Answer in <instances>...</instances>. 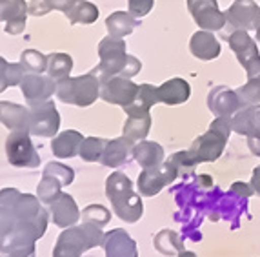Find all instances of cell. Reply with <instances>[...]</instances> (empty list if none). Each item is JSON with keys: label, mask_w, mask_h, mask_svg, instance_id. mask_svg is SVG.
<instances>
[{"label": "cell", "mask_w": 260, "mask_h": 257, "mask_svg": "<svg viewBox=\"0 0 260 257\" xmlns=\"http://www.w3.org/2000/svg\"><path fill=\"white\" fill-rule=\"evenodd\" d=\"M233 131V122L231 117H215V121L209 124V130L197 137L189 150L186 152H177L171 155V161L177 164L180 175L193 174V168L202 162H215L225 150V142Z\"/></svg>", "instance_id": "6da1fadb"}, {"label": "cell", "mask_w": 260, "mask_h": 257, "mask_svg": "<svg viewBox=\"0 0 260 257\" xmlns=\"http://www.w3.org/2000/svg\"><path fill=\"white\" fill-rule=\"evenodd\" d=\"M99 57L100 64L93 70V73L99 79H106V77L131 79L142 70V62L126 53V42L120 37L108 35L106 39L100 40Z\"/></svg>", "instance_id": "7a4b0ae2"}, {"label": "cell", "mask_w": 260, "mask_h": 257, "mask_svg": "<svg viewBox=\"0 0 260 257\" xmlns=\"http://www.w3.org/2000/svg\"><path fill=\"white\" fill-rule=\"evenodd\" d=\"M106 195L111 201L113 212L126 222H137L144 214L142 199L135 192L133 183L126 174L113 172L106 181Z\"/></svg>", "instance_id": "3957f363"}, {"label": "cell", "mask_w": 260, "mask_h": 257, "mask_svg": "<svg viewBox=\"0 0 260 257\" xmlns=\"http://www.w3.org/2000/svg\"><path fill=\"white\" fill-rule=\"evenodd\" d=\"M104 239L106 234L102 232V228L91 222H82L80 226H70L62 232L56 241L53 257H80L87 250L102 246Z\"/></svg>", "instance_id": "277c9868"}, {"label": "cell", "mask_w": 260, "mask_h": 257, "mask_svg": "<svg viewBox=\"0 0 260 257\" xmlns=\"http://www.w3.org/2000/svg\"><path fill=\"white\" fill-rule=\"evenodd\" d=\"M56 97L66 104L89 106L100 97V79L95 73H86L80 77H66L56 80Z\"/></svg>", "instance_id": "5b68a950"}, {"label": "cell", "mask_w": 260, "mask_h": 257, "mask_svg": "<svg viewBox=\"0 0 260 257\" xmlns=\"http://www.w3.org/2000/svg\"><path fill=\"white\" fill-rule=\"evenodd\" d=\"M178 175H180V172H178L177 164L171 159H168L158 166L144 168V172H140L139 175V181H137V188H139L140 195L153 197L156 193H160L166 186L173 184Z\"/></svg>", "instance_id": "8992f818"}, {"label": "cell", "mask_w": 260, "mask_h": 257, "mask_svg": "<svg viewBox=\"0 0 260 257\" xmlns=\"http://www.w3.org/2000/svg\"><path fill=\"white\" fill-rule=\"evenodd\" d=\"M230 48L239 59L240 66L246 70L247 79H251L260 73V53L256 42L249 37L246 30H233L230 35H225Z\"/></svg>", "instance_id": "52a82bcc"}, {"label": "cell", "mask_w": 260, "mask_h": 257, "mask_svg": "<svg viewBox=\"0 0 260 257\" xmlns=\"http://www.w3.org/2000/svg\"><path fill=\"white\" fill-rule=\"evenodd\" d=\"M6 155L9 164L17 168H37L40 155L29 139V131H11L6 140Z\"/></svg>", "instance_id": "ba28073f"}, {"label": "cell", "mask_w": 260, "mask_h": 257, "mask_svg": "<svg viewBox=\"0 0 260 257\" xmlns=\"http://www.w3.org/2000/svg\"><path fill=\"white\" fill-rule=\"evenodd\" d=\"M139 84L131 82L126 77H106L100 79V99L126 108L137 99Z\"/></svg>", "instance_id": "9c48e42d"}, {"label": "cell", "mask_w": 260, "mask_h": 257, "mask_svg": "<svg viewBox=\"0 0 260 257\" xmlns=\"http://www.w3.org/2000/svg\"><path fill=\"white\" fill-rule=\"evenodd\" d=\"M187 9L197 26L204 31H220L228 24L225 13L218 9L217 0H187Z\"/></svg>", "instance_id": "30bf717a"}, {"label": "cell", "mask_w": 260, "mask_h": 257, "mask_svg": "<svg viewBox=\"0 0 260 257\" xmlns=\"http://www.w3.org/2000/svg\"><path fill=\"white\" fill-rule=\"evenodd\" d=\"M60 128V115L51 100L31 108V124L29 135L37 137H53Z\"/></svg>", "instance_id": "8fae6325"}, {"label": "cell", "mask_w": 260, "mask_h": 257, "mask_svg": "<svg viewBox=\"0 0 260 257\" xmlns=\"http://www.w3.org/2000/svg\"><path fill=\"white\" fill-rule=\"evenodd\" d=\"M20 88L27 106L33 108V106L46 102L53 95V92H56V82L49 75L44 77L42 73H26L20 82Z\"/></svg>", "instance_id": "7c38bea8"}, {"label": "cell", "mask_w": 260, "mask_h": 257, "mask_svg": "<svg viewBox=\"0 0 260 257\" xmlns=\"http://www.w3.org/2000/svg\"><path fill=\"white\" fill-rule=\"evenodd\" d=\"M246 104L237 90L228 86H215L208 93V108L215 113V117H233Z\"/></svg>", "instance_id": "4fadbf2b"}, {"label": "cell", "mask_w": 260, "mask_h": 257, "mask_svg": "<svg viewBox=\"0 0 260 257\" xmlns=\"http://www.w3.org/2000/svg\"><path fill=\"white\" fill-rule=\"evenodd\" d=\"M258 6L255 0H235L225 11V18L233 30H255V22L258 17Z\"/></svg>", "instance_id": "5bb4252c"}, {"label": "cell", "mask_w": 260, "mask_h": 257, "mask_svg": "<svg viewBox=\"0 0 260 257\" xmlns=\"http://www.w3.org/2000/svg\"><path fill=\"white\" fill-rule=\"evenodd\" d=\"M27 4L24 0H0V22H6V33L20 35L26 27Z\"/></svg>", "instance_id": "9a60e30c"}, {"label": "cell", "mask_w": 260, "mask_h": 257, "mask_svg": "<svg viewBox=\"0 0 260 257\" xmlns=\"http://www.w3.org/2000/svg\"><path fill=\"white\" fill-rule=\"evenodd\" d=\"M233 131L247 139L260 140V104H249L231 117Z\"/></svg>", "instance_id": "2e32d148"}, {"label": "cell", "mask_w": 260, "mask_h": 257, "mask_svg": "<svg viewBox=\"0 0 260 257\" xmlns=\"http://www.w3.org/2000/svg\"><path fill=\"white\" fill-rule=\"evenodd\" d=\"M133 150H135V140L127 139L126 135L108 140L104 153H102V157H100V164L108 166V168L124 166L129 161V157H133Z\"/></svg>", "instance_id": "e0dca14e"}, {"label": "cell", "mask_w": 260, "mask_h": 257, "mask_svg": "<svg viewBox=\"0 0 260 257\" xmlns=\"http://www.w3.org/2000/svg\"><path fill=\"white\" fill-rule=\"evenodd\" d=\"M102 246H104L106 257H139L137 243L122 228L108 232Z\"/></svg>", "instance_id": "ac0fdd59"}, {"label": "cell", "mask_w": 260, "mask_h": 257, "mask_svg": "<svg viewBox=\"0 0 260 257\" xmlns=\"http://www.w3.org/2000/svg\"><path fill=\"white\" fill-rule=\"evenodd\" d=\"M49 214L53 217V222L60 228H70L75 222L80 219V212H78L77 203L73 201V197L68 193H58L55 201L49 205Z\"/></svg>", "instance_id": "d6986e66"}, {"label": "cell", "mask_w": 260, "mask_h": 257, "mask_svg": "<svg viewBox=\"0 0 260 257\" xmlns=\"http://www.w3.org/2000/svg\"><path fill=\"white\" fill-rule=\"evenodd\" d=\"M189 51L199 61H213L220 55V42L217 40V37L213 35V31L200 30L191 37Z\"/></svg>", "instance_id": "ffe728a7"}, {"label": "cell", "mask_w": 260, "mask_h": 257, "mask_svg": "<svg viewBox=\"0 0 260 257\" xmlns=\"http://www.w3.org/2000/svg\"><path fill=\"white\" fill-rule=\"evenodd\" d=\"M0 122L13 131H29L31 109L13 102H0Z\"/></svg>", "instance_id": "44dd1931"}, {"label": "cell", "mask_w": 260, "mask_h": 257, "mask_svg": "<svg viewBox=\"0 0 260 257\" xmlns=\"http://www.w3.org/2000/svg\"><path fill=\"white\" fill-rule=\"evenodd\" d=\"M158 92V100L162 104L168 106H177V104H184L191 95V86L187 80L180 79V77H175V79L166 80L162 86L156 88Z\"/></svg>", "instance_id": "7402d4cb"}, {"label": "cell", "mask_w": 260, "mask_h": 257, "mask_svg": "<svg viewBox=\"0 0 260 257\" xmlns=\"http://www.w3.org/2000/svg\"><path fill=\"white\" fill-rule=\"evenodd\" d=\"M133 159L139 162L142 168H153L166 161L164 148L155 140H140L135 144Z\"/></svg>", "instance_id": "603a6c76"}, {"label": "cell", "mask_w": 260, "mask_h": 257, "mask_svg": "<svg viewBox=\"0 0 260 257\" xmlns=\"http://www.w3.org/2000/svg\"><path fill=\"white\" fill-rule=\"evenodd\" d=\"M84 142L82 133H78L75 130L62 131L60 135L55 137L51 142V150L55 153V157L60 159H70L75 157L77 153H80V146Z\"/></svg>", "instance_id": "cb8c5ba5"}, {"label": "cell", "mask_w": 260, "mask_h": 257, "mask_svg": "<svg viewBox=\"0 0 260 257\" xmlns=\"http://www.w3.org/2000/svg\"><path fill=\"white\" fill-rule=\"evenodd\" d=\"M140 26V20L129 13V11H115L106 18V27H108L109 35L113 37H127L135 31V27Z\"/></svg>", "instance_id": "d4e9b609"}, {"label": "cell", "mask_w": 260, "mask_h": 257, "mask_svg": "<svg viewBox=\"0 0 260 257\" xmlns=\"http://www.w3.org/2000/svg\"><path fill=\"white\" fill-rule=\"evenodd\" d=\"M151 130V115L149 113H139V111H131L127 113L126 124H124V135L131 140H144L148 137Z\"/></svg>", "instance_id": "484cf974"}, {"label": "cell", "mask_w": 260, "mask_h": 257, "mask_svg": "<svg viewBox=\"0 0 260 257\" xmlns=\"http://www.w3.org/2000/svg\"><path fill=\"white\" fill-rule=\"evenodd\" d=\"M153 244L164 255H178L184 252V237L173 230H160L153 237Z\"/></svg>", "instance_id": "4316f807"}, {"label": "cell", "mask_w": 260, "mask_h": 257, "mask_svg": "<svg viewBox=\"0 0 260 257\" xmlns=\"http://www.w3.org/2000/svg\"><path fill=\"white\" fill-rule=\"evenodd\" d=\"M156 102H160V100H158V92H156V88L151 86V84H140L137 99H135L129 106H126L124 111H126V113H131V111L149 113L151 106H155Z\"/></svg>", "instance_id": "83f0119b"}, {"label": "cell", "mask_w": 260, "mask_h": 257, "mask_svg": "<svg viewBox=\"0 0 260 257\" xmlns=\"http://www.w3.org/2000/svg\"><path fill=\"white\" fill-rule=\"evenodd\" d=\"M66 17L71 24H93L99 18V8L89 0H75L73 6L66 11Z\"/></svg>", "instance_id": "f1b7e54d"}, {"label": "cell", "mask_w": 260, "mask_h": 257, "mask_svg": "<svg viewBox=\"0 0 260 257\" xmlns=\"http://www.w3.org/2000/svg\"><path fill=\"white\" fill-rule=\"evenodd\" d=\"M73 70V59L66 53H53L48 57V75L55 80H62L70 77Z\"/></svg>", "instance_id": "f546056e"}, {"label": "cell", "mask_w": 260, "mask_h": 257, "mask_svg": "<svg viewBox=\"0 0 260 257\" xmlns=\"http://www.w3.org/2000/svg\"><path fill=\"white\" fill-rule=\"evenodd\" d=\"M73 2L75 0H31L29 4H27V11L33 17H42V15L49 13L51 9L66 13L73 6Z\"/></svg>", "instance_id": "4dcf8cb0"}, {"label": "cell", "mask_w": 260, "mask_h": 257, "mask_svg": "<svg viewBox=\"0 0 260 257\" xmlns=\"http://www.w3.org/2000/svg\"><path fill=\"white\" fill-rule=\"evenodd\" d=\"M62 186L64 184H62L60 179H56L55 175L44 172L42 181L39 184V199L42 201L44 205H51L53 201L58 197V193L62 192Z\"/></svg>", "instance_id": "1f68e13d"}, {"label": "cell", "mask_w": 260, "mask_h": 257, "mask_svg": "<svg viewBox=\"0 0 260 257\" xmlns=\"http://www.w3.org/2000/svg\"><path fill=\"white\" fill-rule=\"evenodd\" d=\"M20 64L27 73H42L48 71V57L37 49H26L20 55Z\"/></svg>", "instance_id": "d6a6232c"}, {"label": "cell", "mask_w": 260, "mask_h": 257, "mask_svg": "<svg viewBox=\"0 0 260 257\" xmlns=\"http://www.w3.org/2000/svg\"><path fill=\"white\" fill-rule=\"evenodd\" d=\"M106 144H108V140L100 139V137H87V139H84L82 146H80V157H82V161L86 162L100 161Z\"/></svg>", "instance_id": "836d02e7"}, {"label": "cell", "mask_w": 260, "mask_h": 257, "mask_svg": "<svg viewBox=\"0 0 260 257\" xmlns=\"http://www.w3.org/2000/svg\"><path fill=\"white\" fill-rule=\"evenodd\" d=\"M111 219V212L102 205H89L82 210V222H91L96 226H106Z\"/></svg>", "instance_id": "e575fe53"}, {"label": "cell", "mask_w": 260, "mask_h": 257, "mask_svg": "<svg viewBox=\"0 0 260 257\" xmlns=\"http://www.w3.org/2000/svg\"><path fill=\"white\" fill-rule=\"evenodd\" d=\"M237 93L240 95V99L244 100V104H260V73L247 79V82L244 86H240L237 90Z\"/></svg>", "instance_id": "d590c367"}, {"label": "cell", "mask_w": 260, "mask_h": 257, "mask_svg": "<svg viewBox=\"0 0 260 257\" xmlns=\"http://www.w3.org/2000/svg\"><path fill=\"white\" fill-rule=\"evenodd\" d=\"M44 172H46V174L55 175L56 179H60L64 186L71 184V183H73V179H75L73 168H70V166H66V164H60V162H49Z\"/></svg>", "instance_id": "8d00e7d4"}, {"label": "cell", "mask_w": 260, "mask_h": 257, "mask_svg": "<svg viewBox=\"0 0 260 257\" xmlns=\"http://www.w3.org/2000/svg\"><path fill=\"white\" fill-rule=\"evenodd\" d=\"M155 0H127V6H129V13L137 18H142L153 9Z\"/></svg>", "instance_id": "74e56055"}, {"label": "cell", "mask_w": 260, "mask_h": 257, "mask_svg": "<svg viewBox=\"0 0 260 257\" xmlns=\"http://www.w3.org/2000/svg\"><path fill=\"white\" fill-rule=\"evenodd\" d=\"M8 68H9V62L6 59L0 57V93L4 92L6 88L9 86L8 82Z\"/></svg>", "instance_id": "f35d334b"}, {"label": "cell", "mask_w": 260, "mask_h": 257, "mask_svg": "<svg viewBox=\"0 0 260 257\" xmlns=\"http://www.w3.org/2000/svg\"><path fill=\"white\" fill-rule=\"evenodd\" d=\"M249 184H251L253 192L260 197V164L256 166L255 170H253V175H251V181H249Z\"/></svg>", "instance_id": "ab89813d"}, {"label": "cell", "mask_w": 260, "mask_h": 257, "mask_svg": "<svg viewBox=\"0 0 260 257\" xmlns=\"http://www.w3.org/2000/svg\"><path fill=\"white\" fill-rule=\"evenodd\" d=\"M247 146L251 150L253 155L260 157V140H255V139H247Z\"/></svg>", "instance_id": "60d3db41"}, {"label": "cell", "mask_w": 260, "mask_h": 257, "mask_svg": "<svg viewBox=\"0 0 260 257\" xmlns=\"http://www.w3.org/2000/svg\"><path fill=\"white\" fill-rule=\"evenodd\" d=\"M0 257H35V250L29 252H13V253H2Z\"/></svg>", "instance_id": "b9f144b4"}, {"label": "cell", "mask_w": 260, "mask_h": 257, "mask_svg": "<svg viewBox=\"0 0 260 257\" xmlns=\"http://www.w3.org/2000/svg\"><path fill=\"white\" fill-rule=\"evenodd\" d=\"M255 31H256V40L260 42V9H258V17H256V22H255Z\"/></svg>", "instance_id": "7bdbcfd3"}, {"label": "cell", "mask_w": 260, "mask_h": 257, "mask_svg": "<svg viewBox=\"0 0 260 257\" xmlns=\"http://www.w3.org/2000/svg\"><path fill=\"white\" fill-rule=\"evenodd\" d=\"M177 257H199L195 252H189V250H184V252H180Z\"/></svg>", "instance_id": "ee69618b"}]
</instances>
